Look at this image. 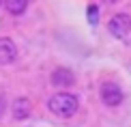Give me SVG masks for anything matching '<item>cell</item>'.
Returning <instances> with one entry per match:
<instances>
[{
    "mask_svg": "<svg viewBox=\"0 0 131 127\" xmlns=\"http://www.w3.org/2000/svg\"><path fill=\"white\" fill-rule=\"evenodd\" d=\"M80 108V99L78 95H73V93H54L50 97V101H47V110L54 114V116H60V119H69L73 116L75 112H78Z\"/></svg>",
    "mask_w": 131,
    "mask_h": 127,
    "instance_id": "1",
    "label": "cell"
},
{
    "mask_svg": "<svg viewBox=\"0 0 131 127\" xmlns=\"http://www.w3.org/2000/svg\"><path fill=\"white\" fill-rule=\"evenodd\" d=\"M107 30L114 39H121V41H127L129 32H131V15L127 13H116L112 15L110 22H107Z\"/></svg>",
    "mask_w": 131,
    "mask_h": 127,
    "instance_id": "3",
    "label": "cell"
},
{
    "mask_svg": "<svg viewBox=\"0 0 131 127\" xmlns=\"http://www.w3.org/2000/svg\"><path fill=\"white\" fill-rule=\"evenodd\" d=\"M103 2H105V4H114V2H116V0H103Z\"/></svg>",
    "mask_w": 131,
    "mask_h": 127,
    "instance_id": "10",
    "label": "cell"
},
{
    "mask_svg": "<svg viewBox=\"0 0 131 127\" xmlns=\"http://www.w3.org/2000/svg\"><path fill=\"white\" fill-rule=\"evenodd\" d=\"M99 97L107 108H118L123 103V99H125V91L121 88V84L107 80V82H103L99 86Z\"/></svg>",
    "mask_w": 131,
    "mask_h": 127,
    "instance_id": "2",
    "label": "cell"
},
{
    "mask_svg": "<svg viewBox=\"0 0 131 127\" xmlns=\"http://www.w3.org/2000/svg\"><path fill=\"white\" fill-rule=\"evenodd\" d=\"M88 22L92 26L99 22V9H97V4H90V7H88Z\"/></svg>",
    "mask_w": 131,
    "mask_h": 127,
    "instance_id": "8",
    "label": "cell"
},
{
    "mask_svg": "<svg viewBox=\"0 0 131 127\" xmlns=\"http://www.w3.org/2000/svg\"><path fill=\"white\" fill-rule=\"evenodd\" d=\"M17 60V45L9 37H0V65H11Z\"/></svg>",
    "mask_w": 131,
    "mask_h": 127,
    "instance_id": "5",
    "label": "cell"
},
{
    "mask_svg": "<svg viewBox=\"0 0 131 127\" xmlns=\"http://www.w3.org/2000/svg\"><path fill=\"white\" fill-rule=\"evenodd\" d=\"M32 112V106H30V99L28 97H17L13 103H11V116L15 121H26Z\"/></svg>",
    "mask_w": 131,
    "mask_h": 127,
    "instance_id": "6",
    "label": "cell"
},
{
    "mask_svg": "<svg viewBox=\"0 0 131 127\" xmlns=\"http://www.w3.org/2000/svg\"><path fill=\"white\" fill-rule=\"evenodd\" d=\"M0 4H2V0H0Z\"/></svg>",
    "mask_w": 131,
    "mask_h": 127,
    "instance_id": "11",
    "label": "cell"
},
{
    "mask_svg": "<svg viewBox=\"0 0 131 127\" xmlns=\"http://www.w3.org/2000/svg\"><path fill=\"white\" fill-rule=\"evenodd\" d=\"M2 4L11 15H21L28 9V0H2Z\"/></svg>",
    "mask_w": 131,
    "mask_h": 127,
    "instance_id": "7",
    "label": "cell"
},
{
    "mask_svg": "<svg viewBox=\"0 0 131 127\" xmlns=\"http://www.w3.org/2000/svg\"><path fill=\"white\" fill-rule=\"evenodd\" d=\"M50 82H52L54 88H62L64 91V88L75 84V75H73V71L69 67H56L52 71V75H50Z\"/></svg>",
    "mask_w": 131,
    "mask_h": 127,
    "instance_id": "4",
    "label": "cell"
},
{
    "mask_svg": "<svg viewBox=\"0 0 131 127\" xmlns=\"http://www.w3.org/2000/svg\"><path fill=\"white\" fill-rule=\"evenodd\" d=\"M4 112H7V99H4L2 95H0V116H2Z\"/></svg>",
    "mask_w": 131,
    "mask_h": 127,
    "instance_id": "9",
    "label": "cell"
}]
</instances>
